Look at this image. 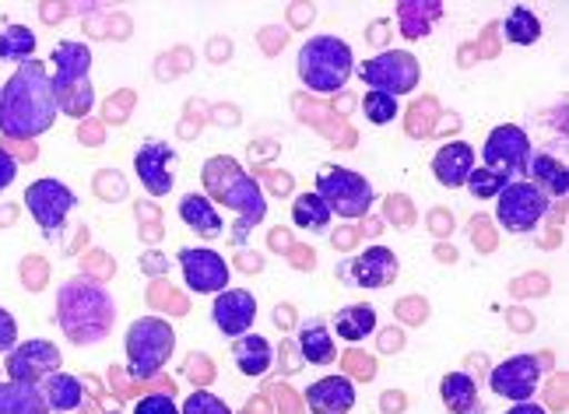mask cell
Listing matches in <instances>:
<instances>
[{
    "instance_id": "17",
    "label": "cell",
    "mask_w": 569,
    "mask_h": 414,
    "mask_svg": "<svg viewBox=\"0 0 569 414\" xmlns=\"http://www.w3.org/2000/svg\"><path fill=\"white\" fill-rule=\"evenodd\" d=\"M478 165V155H475V148L468 141H450L443 144L440 151L432 155V176L440 186H465L468 176H471V169Z\"/></svg>"
},
{
    "instance_id": "2",
    "label": "cell",
    "mask_w": 569,
    "mask_h": 414,
    "mask_svg": "<svg viewBox=\"0 0 569 414\" xmlns=\"http://www.w3.org/2000/svg\"><path fill=\"white\" fill-rule=\"evenodd\" d=\"M201 183H204V198L211 204H222L226 211H236V225H232V243L247 246V235L264 225L268 218V198L260 183L250 172L239 165L232 155H214L201 169Z\"/></svg>"
},
{
    "instance_id": "24",
    "label": "cell",
    "mask_w": 569,
    "mask_h": 414,
    "mask_svg": "<svg viewBox=\"0 0 569 414\" xmlns=\"http://www.w3.org/2000/svg\"><path fill=\"white\" fill-rule=\"evenodd\" d=\"M180 218H183V225L201 239H218L226 229V222L218 218V208L204 193H187V198H180Z\"/></svg>"
},
{
    "instance_id": "9",
    "label": "cell",
    "mask_w": 569,
    "mask_h": 414,
    "mask_svg": "<svg viewBox=\"0 0 569 414\" xmlns=\"http://www.w3.org/2000/svg\"><path fill=\"white\" fill-rule=\"evenodd\" d=\"M549 214V198L528 180H513L499 190L496 198V222L510 235H528L541 225V218Z\"/></svg>"
},
{
    "instance_id": "28",
    "label": "cell",
    "mask_w": 569,
    "mask_h": 414,
    "mask_svg": "<svg viewBox=\"0 0 569 414\" xmlns=\"http://www.w3.org/2000/svg\"><path fill=\"white\" fill-rule=\"evenodd\" d=\"M0 414H50L42 390L29 383H0Z\"/></svg>"
},
{
    "instance_id": "16",
    "label": "cell",
    "mask_w": 569,
    "mask_h": 414,
    "mask_svg": "<svg viewBox=\"0 0 569 414\" xmlns=\"http://www.w3.org/2000/svg\"><path fill=\"white\" fill-rule=\"evenodd\" d=\"M172 162H177V151L162 141H144L134 155V176L141 180V186L151 193V198H166L172 190Z\"/></svg>"
},
{
    "instance_id": "21",
    "label": "cell",
    "mask_w": 569,
    "mask_h": 414,
    "mask_svg": "<svg viewBox=\"0 0 569 414\" xmlns=\"http://www.w3.org/2000/svg\"><path fill=\"white\" fill-rule=\"evenodd\" d=\"M523 180L535 183L545 198H566L569 193V172H566V162H559L549 151H531L528 159V172H523Z\"/></svg>"
},
{
    "instance_id": "35",
    "label": "cell",
    "mask_w": 569,
    "mask_h": 414,
    "mask_svg": "<svg viewBox=\"0 0 569 414\" xmlns=\"http://www.w3.org/2000/svg\"><path fill=\"white\" fill-rule=\"evenodd\" d=\"M134 414H180V407L172 404V394H148L134 404Z\"/></svg>"
},
{
    "instance_id": "22",
    "label": "cell",
    "mask_w": 569,
    "mask_h": 414,
    "mask_svg": "<svg viewBox=\"0 0 569 414\" xmlns=\"http://www.w3.org/2000/svg\"><path fill=\"white\" fill-rule=\"evenodd\" d=\"M296 344L302 359L310 365H331L338 359V344H335V334L331 326H327L323 320H302L299 331H296Z\"/></svg>"
},
{
    "instance_id": "6",
    "label": "cell",
    "mask_w": 569,
    "mask_h": 414,
    "mask_svg": "<svg viewBox=\"0 0 569 414\" xmlns=\"http://www.w3.org/2000/svg\"><path fill=\"white\" fill-rule=\"evenodd\" d=\"M317 198L331 208L335 218H366L377 204V190L362 172L345 165H323L317 172Z\"/></svg>"
},
{
    "instance_id": "4",
    "label": "cell",
    "mask_w": 569,
    "mask_h": 414,
    "mask_svg": "<svg viewBox=\"0 0 569 414\" xmlns=\"http://www.w3.org/2000/svg\"><path fill=\"white\" fill-rule=\"evenodd\" d=\"M296 71H299V81L310 92L335 95L345 89L348 78L356 74V57H352V47H348L345 39H338L331 32H320V36H310L299 47Z\"/></svg>"
},
{
    "instance_id": "32",
    "label": "cell",
    "mask_w": 569,
    "mask_h": 414,
    "mask_svg": "<svg viewBox=\"0 0 569 414\" xmlns=\"http://www.w3.org/2000/svg\"><path fill=\"white\" fill-rule=\"evenodd\" d=\"M362 113H366V120H369V123L383 127V123H393V120H398L401 105H398V99H393V95H383V92H366V99H362Z\"/></svg>"
},
{
    "instance_id": "13",
    "label": "cell",
    "mask_w": 569,
    "mask_h": 414,
    "mask_svg": "<svg viewBox=\"0 0 569 414\" xmlns=\"http://www.w3.org/2000/svg\"><path fill=\"white\" fill-rule=\"evenodd\" d=\"M398 274H401V260L393 256V250H387V246H369L366 253L352 256L348 264L338 267V277L345 281V285L366 289V292L393 285Z\"/></svg>"
},
{
    "instance_id": "33",
    "label": "cell",
    "mask_w": 569,
    "mask_h": 414,
    "mask_svg": "<svg viewBox=\"0 0 569 414\" xmlns=\"http://www.w3.org/2000/svg\"><path fill=\"white\" fill-rule=\"evenodd\" d=\"M465 186H468V193H471V198H478V201H489V198H499V190L507 186V180H502V176H496V172H489V169L475 165Z\"/></svg>"
},
{
    "instance_id": "19",
    "label": "cell",
    "mask_w": 569,
    "mask_h": 414,
    "mask_svg": "<svg viewBox=\"0 0 569 414\" xmlns=\"http://www.w3.org/2000/svg\"><path fill=\"white\" fill-rule=\"evenodd\" d=\"M50 63H53V89H63V84H74V81L89 78V71H92V50L84 47V42L63 39V42H57V47H53Z\"/></svg>"
},
{
    "instance_id": "12",
    "label": "cell",
    "mask_w": 569,
    "mask_h": 414,
    "mask_svg": "<svg viewBox=\"0 0 569 414\" xmlns=\"http://www.w3.org/2000/svg\"><path fill=\"white\" fill-rule=\"evenodd\" d=\"M180 271H183V285L197 295H218L229 289V264L222 253H214L208 246H187L177 253Z\"/></svg>"
},
{
    "instance_id": "39",
    "label": "cell",
    "mask_w": 569,
    "mask_h": 414,
    "mask_svg": "<svg viewBox=\"0 0 569 414\" xmlns=\"http://www.w3.org/2000/svg\"><path fill=\"white\" fill-rule=\"evenodd\" d=\"M113 414H117V411H113Z\"/></svg>"
},
{
    "instance_id": "23",
    "label": "cell",
    "mask_w": 569,
    "mask_h": 414,
    "mask_svg": "<svg viewBox=\"0 0 569 414\" xmlns=\"http://www.w3.org/2000/svg\"><path fill=\"white\" fill-rule=\"evenodd\" d=\"M232 359H236V368L243 376L257 380V376H264L271 362H274V347L268 337H260V334H243V337H236L232 344Z\"/></svg>"
},
{
    "instance_id": "8",
    "label": "cell",
    "mask_w": 569,
    "mask_h": 414,
    "mask_svg": "<svg viewBox=\"0 0 569 414\" xmlns=\"http://www.w3.org/2000/svg\"><path fill=\"white\" fill-rule=\"evenodd\" d=\"M531 138L523 134V127L517 123H499L492 134L481 144V169L496 172L507 183L523 180L528 172V159H531Z\"/></svg>"
},
{
    "instance_id": "3",
    "label": "cell",
    "mask_w": 569,
    "mask_h": 414,
    "mask_svg": "<svg viewBox=\"0 0 569 414\" xmlns=\"http://www.w3.org/2000/svg\"><path fill=\"white\" fill-rule=\"evenodd\" d=\"M57 326L71 344L92 347L109 337L117 323V302L92 277H71L57 289Z\"/></svg>"
},
{
    "instance_id": "27",
    "label": "cell",
    "mask_w": 569,
    "mask_h": 414,
    "mask_svg": "<svg viewBox=\"0 0 569 414\" xmlns=\"http://www.w3.org/2000/svg\"><path fill=\"white\" fill-rule=\"evenodd\" d=\"M440 397L450 407V414H481L478 383L468 373H447L440 380Z\"/></svg>"
},
{
    "instance_id": "7",
    "label": "cell",
    "mask_w": 569,
    "mask_h": 414,
    "mask_svg": "<svg viewBox=\"0 0 569 414\" xmlns=\"http://www.w3.org/2000/svg\"><path fill=\"white\" fill-rule=\"evenodd\" d=\"M359 78L366 81L369 92H383V95H411L419 89L422 81V63L415 60V53L408 50H383L377 57H369L362 68H359Z\"/></svg>"
},
{
    "instance_id": "11",
    "label": "cell",
    "mask_w": 569,
    "mask_h": 414,
    "mask_svg": "<svg viewBox=\"0 0 569 414\" xmlns=\"http://www.w3.org/2000/svg\"><path fill=\"white\" fill-rule=\"evenodd\" d=\"M549 368V359L541 355H513L507 362H499L489 373V386L496 397H507L513 404L520 401H535V390Z\"/></svg>"
},
{
    "instance_id": "29",
    "label": "cell",
    "mask_w": 569,
    "mask_h": 414,
    "mask_svg": "<svg viewBox=\"0 0 569 414\" xmlns=\"http://www.w3.org/2000/svg\"><path fill=\"white\" fill-rule=\"evenodd\" d=\"M335 214L331 208H327L317 193H299L296 204H292V225L299 232H310V235H323L327 229H331Z\"/></svg>"
},
{
    "instance_id": "31",
    "label": "cell",
    "mask_w": 569,
    "mask_h": 414,
    "mask_svg": "<svg viewBox=\"0 0 569 414\" xmlns=\"http://www.w3.org/2000/svg\"><path fill=\"white\" fill-rule=\"evenodd\" d=\"M0 60L4 63L36 60V32L29 26H4L0 29Z\"/></svg>"
},
{
    "instance_id": "10",
    "label": "cell",
    "mask_w": 569,
    "mask_h": 414,
    "mask_svg": "<svg viewBox=\"0 0 569 414\" xmlns=\"http://www.w3.org/2000/svg\"><path fill=\"white\" fill-rule=\"evenodd\" d=\"M26 208L32 214V222L39 225V232L47 239H53L57 232H63V225H68V214L78 208V198L68 183H60L53 176H42V180L29 183Z\"/></svg>"
},
{
    "instance_id": "18",
    "label": "cell",
    "mask_w": 569,
    "mask_h": 414,
    "mask_svg": "<svg viewBox=\"0 0 569 414\" xmlns=\"http://www.w3.org/2000/svg\"><path fill=\"white\" fill-rule=\"evenodd\" d=\"M306 404L313 414H348L356 407V386L348 376H323L306 390Z\"/></svg>"
},
{
    "instance_id": "20",
    "label": "cell",
    "mask_w": 569,
    "mask_h": 414,
    "mask_svg": "<svg viewBox=\"0 0 569 414\" xmlns=\"http://www.w3.org/2000/svg\"><path fill=\"white\" fill-rule=\"evenodd\" d=\"M440 18H443L440 0H401L398 4V29L408 42L432 36V29L440 26Z\"/></svg>"
},
{
    "instance_id": "26",
    "label": "cell",
    "mask_w": 569,
    "mask_h": 414,
    "mask_svg": "<svg viewBox=\"0 0 569 414\" xmlns=\"http://www.w3.org/2000/svg\"><path fill=\"white\" fill-rule=\"evenodd\" d=\"M39 390H42V401H47V407L50 411H60V414L78 411L81 401H84V386L71 373H53V376H47V380L39 383Z\"/></svg>"
},
{
    "instance_id": "36",
    "label": "cell",
    "mask_w": 569,
    "mask_h": 414,
    "mask_svg": "<svg viewBox=\"0 0 569 414\" xmlns=\"http://www.w3.org/2000/svg\"><path fill=\"white\" fill-rule=\"evenodd\" d=\"M14 344H18V323L4 306H0V355H8Z\"/></svg>"
},
{
    "instance_id": "1",
    "label": "cell",
    "mask_w": 569,
    "mask_h": 414,
    "mask_svg": "<svg viewBox=\"0 0 569 414\" xmlns=\"http://www.w3.org/2000/svg\"><path fill=\"white\" fill-rule=\"evenodd\" d=\"M53 78L42 60L18 63L0 89V134L8 141H36L57 123Z\"/></svg>"
},
{
    "instance_id": "14",
    "label": "cell",
    "mask_w": 569,
    "mask_h": 414,
    "mask_svg": "<svg viewBox=\"0 0 569 414\" xmlns=\"http://www.w3.org/2000/svg\"><path fill=\"white\" fill-rule=\"evenodd\" d=\"M4 373L14 383L39 386L47 376L60 373V347L53 341H21L14 344L4 359Z\"/></svg>"
},
{
    "instance_id": "34",
    "label": "cell",
    "mask_w": 569,
    "mask_h": 414,
    "mask_svg": "<svg viewBox=\"0 0 569 414\" xmlns=\"http://www.w3.org/2000/svg\"><path fill=\"white\" fill-rule=\"evenodd\" d=\"M180 414H232V407H229L222 397L208 394V390H197V394H190V397L183 401Z\"/></svg>"
},
{
    "instance_id": "5",
    "label": "cell",
    "mask_w": 569,
    "mask_h": 414,
    "mask_svg": "<svg viewBox=\"0 0 569 414\" xmlns=\"http://www.w3.org/2000/svg\"><path fill=\"white\" fill-rule=\"evenodd\" d=\"M127 352V373L130 380H151L169 365L172 352H177V331L162 316H141L130 323L123 337Z\"/></svg>"
},
{
    "instance_id": "30",
    "label": "cell",
    "mask_w": 569,
    "mask_h": 414,
    "mask_svg": "<svg viewBox=\"0 0 569 414\" xmlns=\"http://www.w3.org/2000/svg\"><path fill=\"white\" fill-rule=\"evenodd\" d=\"M502 36H507V42H513V47H535L541 39V18L531 8L517 4L507 18H502Z\"/></svg>"
},
{
    "instance_id": "38",
    "label": "cell",
    "mask_w": 569,
    "mask_h": 414,
    "mask_svg": "<svg viewBox=\"0 0 569 414\" xmlns=\"http://www.w3.org/2000/svg\"><path fill=\"white\" fill-rule=\"evenodd\" d=\"M507 414H549L541 404H535V401H520V404H513Z\"/></svg>"
},
{
    "instance_id": "25",
    "label": "cell",
    "mask_w": 569,
    "mask_h": 414,
    "mask_svg": "<svg viewBox=\"0 0 569 414\" xmlns=\"http://www.w3.org/2000/svg\"><path fill=\"white\" fill-rule=\"evenodd\" d=\"M331 326H335L331 334H338L341 341L359 344L377 331V310L369 306V302H352V306H341L331 316Z\"/></svg>"
},
{
    "instance_id": "37",
    "label": "cell",
    "mask_w": 569,
    "mask_h": 414,
    "mask_svg": "<svg viewBox=\"0 0 569 414\" xmlns=\"http://www.w3.org/2000/svg\"><path fill=\"white\" fill-rule=\"evenodd\" d=\"M18 176V159L11 155L8 148H0V193H4Z\"/></svg>"
},
{
    "instance_id": "15",
    "label": "cell",
    "mask_w": 569,
    "mask_h": 414,
    "mask_svg": "<svg viewBox=\"0 0 569 414\" xmlns=\"http://www.w3.org/2000/svg\"><path fill=\"white\" fill-rule=\"evenodd\" d=\"M257 320V299L247 289H226L218 292L211 302V323L222 331L226 337H243L250 334V326Z\"/></svg>"
}]
</instances>
